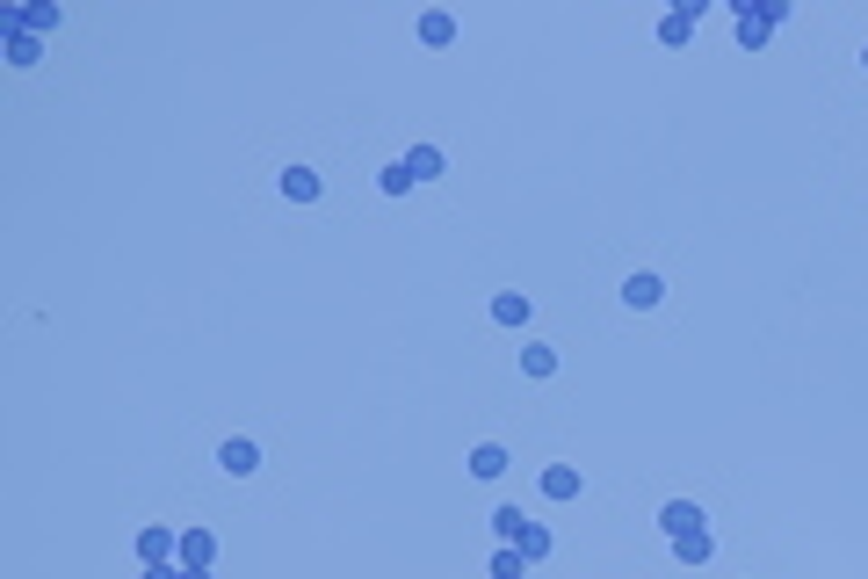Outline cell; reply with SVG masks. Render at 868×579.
I'll use <instances>...</instances> for the list:
<instances>
[{
	"label": "cell",
	"mask_w": 868,
	"mask_h": 579,
	"mask_svg": "<svg viewBox=\"0 0 868 579\" xmlns=\"http://www.w3.org/2000/svg\"><path fill=\"white\" fill-rule=\"evenodd\" d=\"M659 297H666V283L651 276V268H637V276L623 283V304H630V312H651V304H659Z\"/></svg>",
	"instance_id": "8992f818"
},
{
	"label": "cell",
	"mask_w": 868,
	"mask_h": 579,
	"mask_svg": "<svg viewBox=\"0 0 868 579\" xmlns=\"http://www.w3.org/2000/svg\"><path fill=\"white\" fill-rule=\"evenodd\" d=\"M174 579H210V572H196V565H181V572H174Z\"/></svg>",
	"instance_id": "cb8c5ba5"
},
{
	"label": "cell",
	"mask_w": 868,
	"mask_h": 579,
	"mask_svg": "<svg viewBox=\"0 0 868 579\" xmlns=\"http://www.w3.org/2000/svg\"><path fill=\"white\" fill-rule=\"evenodd\" d=\"M319 189H326V181H319L312 167H283V196H290V203H319Z\"/></svg>",
	"instance_id": "30bf717a"
},
{
	"label": "cell",
	"mask_w": 868,
	"mask_h": 579,
	"mask_svg": "<svg viewBox=\"0 0 868 579\" xmlns=\"http://www.w3.org/2000/svg\"><path fill=\"white\" fill-rule=\"evenodd\" d=\"M377 189H384V196H406V189H413V174H406V160H391V167L377 174Z\"/></svg>",
	"instance_id": "44dd1931"
},
{
	"label": "cell",
	"mask_w": 868,
	"mask_h": 579,
	"mask_svg": "<svg viewBox=\"0 0 868 579\" xmlns=\"http://www.w3.org/2000/svg\"><path fill=\"white\" fill-rule=\"evenodd\" d=\"M463 471H471V478H500V471H507V449H500V442H478Z\"/></svg>",
	"instance_id": "8fae6325"
},
{
	"label": "cell",
	"mask_w": 868,
	"mask_h": 579,
	"mask_svg": "<svg viewBox=\"0 0 868 579\" xmlns=\"http://www.w3.org/2000/svg\"><path fill=\"white\" fill-rule=\"evenodd\" d=\"M406 174H413V189H420V181H434V174H442V145H413V152H406Z\"/></svg>",
	"instance_id": "4fadbf2b"
},
{
	"label": "cell",
	"mask_w": 868,
	"mask_h": 579,
	"mask_svg": "<svg viewBox=\"0 0 868 579\" xmlns=\"http://www.w3.org/2000/svg\"><path fill=\"white\" fill-rule=\"evenodd\" d=\"M521 370L529 377H557V348H521Z\"/></svg>",
	"instance_id": "ffe728a7"
},
{
	"label": "cell",
	"mask_w": 868,
	"mask_h": 579,
	"mask_svg": "<svg viewBox=\"0 0 868 579\" xmlns=\"http://www.w3.org/2000/svg\"><path fill=\"white\" fill-rule=\"evenodd\" d=\"M15 29H29V37H51V29H58V0H37V8H22Z\"/></svg>",
	"instance_id": "7c38bea8"
},
{
	"label": "cell",
	"mask_w": 868,
	"mask_h": 579,
	"mask_svg": "<svg viewBox=\"0 0 868 579\" xmlns=\"http://www.w3.org/2000/svg\"><path fill=\"white\" fill-rule=\"evenodd\" d=\"M44 58V37H29V29H15L8 37V66H37Z\"/></svg>",
	"instance_id": "2e32d148"
},
{
	"label": "cell",
	"mask_w": 868,
	"mask_h": 579,
	"mask_svg": "<svg viewBox=\"0 0 868 579\" xmlns=\"http://www.w3.org/2000/svg\"><path fill=\"white\" fill-rule=\"evenodd\" d=\"M695 22H702V0H680V8L659 22V44H673V51H680V44L695 37Z\"/></svg>",
	"instance_id": "3957f363"
},
{
	"label": "cell",
	"mask_w": 868,
	"mask_h": 579,
	"mask_svg": "<svg viewBox=\"0 0 868 579\" xmlns=\"http://www.w3.org/2000/svg\"><path fill=\"white\" fill-rule=\"evenodd\" d=\"M492 319H500V326H529V297H521V290H500V297H492Z\"/></svg>",
	"instance_id": "5bb4252c"
},
{
	"label": "cell",
	"mask_w": 868,
	"mask_h": 579,
	"mask_svg": "<svg viewBox=\"0 0 868 579\" xmlns=\"http://www.w3.org/2000/svg\"><path fill=\"white\" fill-rule=\"evenodd\" d=\"M492 579H529V558H521L514 543H500V551H492Z\"/></svg>",
	"instance_id": "e0dca14e"
},
{
	"label": "cell",
	"mask_w": 868,
	"mask_h": 579,
	"mask_svg": "<svg viewBox=\"0 0 868 579\" xmlns=\"http://www.w3.org/2000/svg\"><path fill=\"white\" fill-rule=\"evenodd\" d=\"M673 558H680V565H709V558H717V536H709V529L673 536Z\"/></svg>",
	"instance_id": "9c48e42d"
},
{
	"label": "cell",
	"mask_w": 868,
	"mask_h": 579,
	"mask_svg": "<svg viewBox=\"0 0 868 579\" xmlns=\"http://www.w3.org/2000/svg\"><path fill=\"white\" fill-rule=\"evenodd\" d=\"M738 44H746V51H760V44H767V22L746 8V0H738Z\"/></svg>",
	"instance_id": "ac0fdd59"
},
{
	"label": "cell",
	"mask_w": 868,
	"mask_h": 579,
	"mask_svg": "<svg viewBox=\"0 0 868 579\" xmlns=\"http://www.w3.org/2000/svg\"><path fill=\"white\" fill-rule=\"evenodd\" d=\"M217 471H225V478H254L261 471V449L246 442V435H232L225 449H217Z\"/></svg>",
	"instance_id": "7a4b0ae2"
},
{
	"label": "cell",
	"mask_w": 868,
	"mask_h": 579,
	"mask_svg": "<svg viewBox=\"0 0 868 579\" xmlns=\"http://www.w3.org/2000/svg\"><path fill=\"white\" fill-rule=\"evenodd\" d=\"M181 565L210 572V565H217V536H210V529H181Z\"/></svg>",
	"instance_id": "5b68a950"
},
{
	"label": "cell",
	"mask_w": 868,
	"mask_h": 579,
	"mask_svg": "<svg viewBox=\"0 0 868 579\" xmlns=\"http://www.w3.org/2000/svg\"><path fill=\"white\" fill-rule=\"evenodd\" d=\"M420 44H427V51H449V44H456V15L427 8V15H420Z\"/></svg>",
	"instance_id": "52a82bcc"
},
{
	"label": "cell",
	"mask_w": 868,
	"mask_h": 579,
	"mask_svg": "<svg viewBox=\"0 0 868 579\" xmlns=\"http://www.w3.org/2000/svg\"><path fill=\"white\" fill-rule=\"evenodd\" d=\"M514 551L529 558V565H536V558H550V529H543V522H521V536H514Z\"/></svg>",
	"instance_id": "9a60e30c"
},
{
	"label": "cell",
	"mask_w": 868,
	"mask_h": 579,
	"mask_svg": "<svg viewBox=\"0 0 868 579\" xmlns=\"http://www.w3.org/2000/svg\"><path fill=\"white\" fill-rule=\"evenodd\" d=\"M861 66H868V51H861Z\"/></svg>",
	"instance_id": "d4e9b609"
},
{
	"label": "cell",
	"mask_w": 868,
	"mask_h": 579,
	"mask_svg": "<svg viewBox=\"0 0 868 579\" xmlns=\"http://www.w3.org/2000/svg\"><path fill=\"white\" fill-rule=\"evenodd\" d=\"M579 485H586L579 464H550L543 471V500H579Z\"/></svg>",
	"instance_id": "ba28073f"
},
{
	"label": "cell",
	"mask_w": 868,
	"mask_h": 579,
	"mask_svg": "<svg viewBox=\"0 0 868 579\" xmlns=\"http://www.w3.org/2000/svg\"><path fill=\"white\" fill-rule=\"evenodd\" d=\"M174 551H181V529H167V522H145L138 529V558L145 565H174Z\"/></svg>",
	"instance_id": "6da1fadb"
},
{
	"label": "cell",
	"mask_w": 868,
	"mask_h": 579,
	"mask_svg": "<svg viewBox=\"0 0 868 579\" xmlns=\"http://www.w3.org/2000/svg\"><path fill=\"white\" fill-rule=\"evenodd\" d=\"M174 572H181V565H145L138 579H174Z\"/></svg>",
	"instance_id": "603a6c76"
},
{
	"label": "cell",
	"mask_w": 868,
	"mask_h": 579,
	"mask_svg": "<svg viewBox=\"0 0 868 579\" xmlns=\"http://www.w3.org/2000/svg\"><path fill=\"white\" fill-rule=\"evenodd\" d=\"M659 529H666V536H695V529H709V522H702V507H695V500H666Z\"/></svg>",
	"instance_id": "277c9868"
},
{
	"label": "cell",
	"mask_w": 868,
	"mask_h": 579,
	"mask_svg": "<svg viewBox=\"0 0 868 579\" xmlns=\"http://www.w3.org/2000/svg\"><path fill=\"white\" fill-rule=\"evenodd\" d=\"M746 8H753L767 29H774V22H789V0H746Z\"/></svg>",
	"instance_id": "7402d4cb"
},
{
	"label": "cell",
	"mask_w": 868,
	"mask_h": 579,
	"mask_svg": "<svg viewBox=\"0 0 868 579\" xmlns=\"http://www.w3.org/2000/svg\"><path fill=\"white\" fill-rule=\"evenodd\" d=\"M521 522H529L521 507H492V536H500V543H514V536H521Z\"/></svg>",
	"instance_id": "d6986e66"
}]
</instances>
